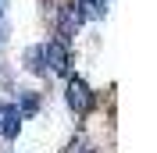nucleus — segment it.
I'll return each instance as SVG.
<instances>
[{"label": "nucleus", "instance_id": "obj_1", "mask_svg": "<svg viewBox=\"0 0 157 153\" xmlns=\"http://www.w3.org/2000/svg\"><path fill=\"white\" fill-rule=\"evenodd\" d=\"M43 61H47L50 71H57V75H68L71 68V54H68V43H61V39H50V43H43Z\"/></svg>", "mask_w": 157, "mask_h": 153}, {"label": "nucleus", "instance_id": "obj_2", "mask_svg": "<svg viewBox=\"0 0 157 153\" xmlns=\"http://www.w3.org/2000/svg\"><path fill=\"white\" fill-rule=\"evenodd\" d=\"M68 107L75 114H89V107H93V89L82 78H71L68 82Z\"/></svg>", "mask_w": 157, "mask_h": 153}, {"label": "nucleus", "instance_id": "obj_3", "mask_svg": "<svg viewBox=\"0 0 157 153\" xmlns=\"http://www.w3.org/2000/svg\"><path fill=\"white\" fill-rule=\"evenodd\" d=\"M78 21H82V14H78V7H75V4L61 7V14H57V36H61V43H71V39H75Z\"/></svg>", "mask_w": 157, "mask_h": 153}, {"label": "nucleus", "instance_id": "obj_4", "mask_svg": "<svg viewBox=\"0 0 157 153\" xmlns=\"http://www.w3.org/2000/svg\"><path fill=\"white\" fill-rule=\"evenodd\" d=\"M18 128H21L18 107H14V103H0V135H4V139H14Z\"/></svg>", "mask_w": 157, "mask_h": 153}, {"label": "nucleus", "instance_id": "obj_5", "mask_svg": "<svg viewBox=\"0 0 157 153\" xmlns=\"http://www.w3.org/2000/svg\"><path fill=\"white\" fill-rule=\"evenodd\" d=\"M82 18H104L107 14V0H78L75 4Z\"/></svg>", "mask_w": 157, "mask_h": 153}, {"label": "nucleus", "instance_id": "obj_6", "mask_svg": "<svg viewBox=\"0 0 157 153\" xmlns=\"http://www.w3.org/2000/svg\"><path fill=\"white\" fill-rule=\"evenodd\" d=\"M14 107H18L21 118H32V114L39 110V96H36V93H18V103H14Z\"/></svg>", "mask_w": 157, "mask_h": 153}, {"label": "nucleus", "instance_id": "obj_7", "mask_svg": "<svg viewBox=\"0 0 157 153\" xmlns=\"http://www.w3.org/2000/svg\"><path fill=\"white\" fill-rule=\"evenodd\" d=\"M25 64H29V71L43 75V71H47V61H43V50H39V47H32L29 54H25Z\"/></svg>", "mask_w": 157, "mask_h": 153}, {"label": "nucleus", "instance_id": "obj_8", "mask_svg": "<svg viewBox=\"0 0 157 153\" xmlns=\"http://www.w3.org/2000/svg\"><path fill=\"white\" fill-rule=\"evenodd\" d=\"M7 39V21H4V14H0V43Z\"/></svg>", "mask_w": 157, "mask_h": 153}, {"label": "nucleus", "instance_id": "obj_9", "mask_svg": "<svg viewBox=\"0 0 157 153\" xmlns=\"http://www.w3.org/2000/svg\"><path fill=\"white\" fill-rule=\"evenodd\" d=\"M71 153H93V150H86V146H78V150H71Z\"/></svg>", "mask_w": 157, "mask_h": 153}, {"label": "nucleus", "instance_id": "obj_10", "mask_svg": "<svg viewBox=\"0 0 157 153\" xmlns=\"http://www.w3.org/2000/svg\"><path fill=\"white\" fill-rule=\"evenodd\" d=\"M4 4H7V0H0V14H4Z\"/></svg>", "mask_w": 157, "mask_h": 153}]
</instances>
